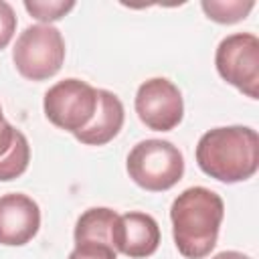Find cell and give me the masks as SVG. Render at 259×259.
Segmentation results:
<instances>
[{
	"mask_svg": "<svg viewBox=\"0 0 259 259\" xmlns=\"http://www.w3.org/2000/svg\"><path fill=\"white\" fill-rule=\"evenodd\" d=\"M225 217L223 198L204 186L182 190L172 206V237L176 249L186 259H204L217 245L221 223Z\"/></svg>",
	"mask_w": 259,
	"mask_h": 259,
	"instance_id": "6da1fadb",
	"label": "cell"
},
{
	"mask_svg": "<svg viewBox=\"0 0 259 259\" xmlns=\"http://www.w3.org/2000/svg\"><path fill=\"white\" fill-rule=\"evenodd\" d=\"M196 164L219 182H243L259 168V136L247 125L212 127L196 144Z\"/></svg>",
	"mask_w": 259,
	"mask_h": 259,
	"instance_id": "7a4b0ae2",
	"label": "cell"
},
{
	"mask_svg": "<svg viewBox=\"0 0 259 259\" xmlns=\"http://www.w3.org/2000/svg\"><path fill=\"white\" fill-rule=\"evenodd\" d=\"M130 178L144 190L162 192L178 184L184 174V156L168 140H144L125 160Z\"/></svg>",
	"mask_w": 259,
	"mask_h": 259,
	"instance_id": "3957f363",
	"label": "cell"
},
{
	"mask_svg": "<svg viewBox=\"0 0 259 259\" xmlns=\"http://www.w3.org/2000/svg\"><path fill=\"white\" fill-rule=\"evenodd\" d=\"M16 71L30 81H45L57 75L65 61V38L51 24L26 26L12 49Z\"/></svg>",
	"mask_w": 259,
	"mask_h": 259,
	"instance_id": "277c9868",
	"label": "cell"
},
{
	"mask_svg": "<svg viewBox=\"0 0 259 259\" xmlns=\"http://www.w3.org/2000/svg\"><path fill=\"white\" fill-rule=\"evenodd\" d=\"M42 109L47 119L59 130L77 134L89 125L97 109V89L89 83L69 77L45 93Z\"/></svg>",
	"mask_w": 259,
	"mask_h": 259,
	"instance_id": "5b68a950",
	"label": "cell"
},
{
	"mask_svg": "<svg viewBox=\"0 0 259 259\" xmlns=\"http://www.w3.org/2000/svg\"><path fill=\"white\" fill-rule=\"evenodd\" d=\"M219 75L251 99L259 97V38L251 32L225 36L214 53Z\"/></svg>",
	"mask_w": 259,
	"mask_h": 259,
	"instance_id": "8992f818",
	"label": "cell"
},
{
	"mask_svg": "<svg viewBox=\"0 0 259 259\" xmlns=\"http://www.w3.org/2000/svg\"><path fill=\"white\" fill-rule=\"evenodd\" d=\"M136 113L140 121L154 132L174 130L184 115L180 89L166 77H152L138 87Z\"/></svg>",
	"mask_w": 259,
	"mask_h": 259,
	"instance_id": "52a82bcc",
	"label": "cell"
},
{
	"mask_svg": "<svg viewBox=\"0 0 259 259\" xmlns=\"http://www.w3.org/2000/svg\"><path fill=\"white\" fill-rule=\"evenodd\" d=\"M38 229L40 208L30 196L22 192H8L0 196V245H26L34 239Z\"/></svg>",
	"mask_w": 259,
	"mask_h": 259,
	"instance_id": "ba28073f",
	"label": "cell"
},
{
	"mask_svg": "<svg viewBox=\"0 0 259 259\" xmlns=\"http://www.w3.org/2000/svg\"><path fill=\"white\" fill-rule=\"evenodd\" d=\"M111 245L115 253H121L130 259L150 257L160 245V227L148 212L132 210L119 214L111 233Z\"/></svg>",
	"mask_w": 259,
	"mask_h": 259,
	"instance_id": "9c48e42d",
	"label": "cell"
},
{
	"mask_svg": "<svg viewBox=\"0 0 259 259\" xmlns=\"http://www.w3.org/2000/svg\"><path fill=\"white\" fill-rule=\"evenodd\" d=\"M123 119L125 113L119 97L107 89H97V109L93 119L89 121L87 127H83L73 136L87 146H105L119 134Z\"/></svg>",
	"mask_w": 259,
	"mask_h": 259,
	"instance_id": "30bf717a",
	"label": "cell"
},
{
	"mask_svg": "<svg viewBox=\"0 0 259 259\" xmlns=\"http://www.w3.org/2000/svg\"><path fill=\"white\" fill-rule=\"evenodd\" d=\"M117 212L107 206H93L87 208L75 223V243L93 241V243H105L111 245V233L117 221ZM113 247V245H111Z\"/></svg>",
	"mask_w": 259,
	"mask_h": 259,
	"instance_id": "8fae6325",
	"label": "cell"
},
{
	"mask_svg": "<svg viewBox=\"0 0 259 259\" xmlns=\"http://www.w3.org/2000/svg\"><path fill=\"white\" fill-rule=\"evenodd\" d=\"M28 162H30V146L26 136L18 132L10 150L0 156V182H8L22 176L28 168Z\"/></svg>",
	"mask_w": 259,
	"mask_h": 259,
	"instance_id": "7c38bea8",
	"label": "cell"
},
{
	"mask_svg": "<svg viewBox=\"0 0 259 259\" xmlns=\"http://www.w3.org/2000/svg\"><path fill=\"white\" fill-rule=\"evenodd\" d=\"M204 14L219 22V24H235L243 18H247V14L253 10L255 2L253 0H202L200 2Z\"/></svg>",
	"mask_w": 259,
	"mask_h": 259,
	"instance_id": "4fadbf2b",
	"label": "cell"
},
{
	"mask_svg": "<svg viewBox=\"0 0 259 259\" xmlns=\"http://www.w3.org/2000/svg\"><path fill=\"white\" fill-rule=\"evenodd\" d=\"M24 8L26 12L40 20V22H55V20H61L67 12H71L75 8V2H65V0H24Z\"/></svg>",
	"mask_w": 259,
	"mask_h": 259,
	"instance_id": "5bb4252c",
	"label": "cell"
},
{
	"mask_svg": "<svg viewBox=\"0 0 259 259\" xmlns=\"http://www.w3.org/2000/svg\"><path fill=\"white\" fill-rule=\"evenodd\" d=\"M67 259H117V253L111 245L83 241V243H75V249L69 253Z\"/></svg>",
	"mask_w": 259,
	"mask_h": 259,
	"instance_id": "9a60e30c",
	"label": "cell"
},
{
	"mask_svg": "<svg viewBox=\"0 0 259 259\" xmlns=\"http://www.w3.org/2000/svg\"><path fill=\"white\" fill-rule=\"evenodd\" d=\"M16 32V14H14V8L0 0V51L8 47V42L12 40Z\"/></svg>",
	"mask_w": 259,
	"mask_h": 259,
	"instance_id": "2e32d148",
	"label": "cell"
},
{
	"mask_svg": "<svg viewBox=\"0 0 259 259\" xmlns=\"http://www.w3.org/2000/svg\"><path fill=\"white\" fill-rule=\"evenodd\" d=\"M20 130H16L12 123H8L6 119H4V113H2V105H0V156L2 154H6L8 150H10V146L14 144V140H16V134H18Z\"/></svg>",
	"mask_w": 259,
	"mask_h": 259,
	"instance_id": "e0dca14e",
	"label": "cell"
},
{
	"mask_svg": "<svg viewBox=\"0 0 259 259\" xmlns=\"http://www.w3.org/2000/svg\"><path fill=\"white\" fill-rule=\"evenodd\" d=\"M212 259H251V257L245 253H239V251H221Z\"/></svg>",
	"mask_w": 259,
	"mask_h": 259,
	"instance_id": "ac0fdd59",
	"label": "cell"
}]
</instances>
